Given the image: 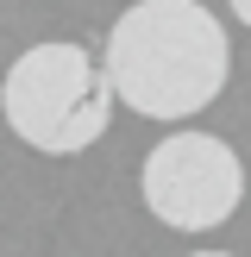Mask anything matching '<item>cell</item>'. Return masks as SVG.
I'll return each mask as SVG.
<instances>
[{"mask_svg": "<svg viewBox=\"0 0 251 257\" xmlns=\"http://www.w3.org/2000/svg\"><path fill=\"white\" fill-rule=\"evenodd\" d=\"M107 75L145 119H195L232 75V44L201 0H132L107 32Z\"/></svg>", "mask_w": 251, "mask_h": 257, "instance_id": "obj_1", "label": "cell"}, {"mask_svg": "<svg viewBox=\"0 0 251 257\" xmlns=\"http://www.w3.org/2000/svg\"><path fill=\"white\" fill-rule=\"evenodd\" d=\"M113 88L107 63L82 44H32L7 75H0V119L19 132V145L44 151V157H75V151L100 145L113 119Z\"/></svg>", "mask_w": 251, "mask_h": 257, "instance_id": "obj_2", "label": "cell"}, {"mask_svg": "<svg viewBox=\"0 0 251 257\" xmlns=\"http://www.w3.org/2000/svg\"><path fill=\"white\" fill-rule=\"evenodd\" d=\"M138 195L170 232H213L245 201V163L213 132H170L151 145L138 170Z\"/></svg>", "mask_w": 251, "mask_h": 257, "instance_id": "obj_3", "label": "cell"}, {"mask_svg": "<svg viewBox=\"0 0 251 257\" xmlns=\"http://www.w3.org/2000/svg\"><path fill=\"white\" fill-rule=\"evenodd\" d=\"M232 13H238V19H245V25H251V0H232Z\"/></svg>", "mask_w": 251, "mask_h": 257, "instance_id": "obj_4", "label": "cell"}, {"mask_svg": "<svg viewBox=\"0 0 251 257\" xmlns=\"http://www.w3.org/2000/svg\"><path fill=\"white\" fill-rule=\"evenodd\" d=\"M195 257H232V251H195Z\"/></svg>", "mask_w": 251, "mask_h": 257, "instance_id": "obj_5", "label": "cell"}]
</instances>
